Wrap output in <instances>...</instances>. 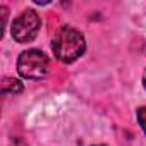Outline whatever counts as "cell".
I'll return each mask as SVG.
<instances>
[{"mask_svg":"<svg viewBox=\"0 0 146 146\" xmlns=\"http://www.w3.org/2000/svg\"><path fill=\"white\" fill-rule=\"evenodd\" d=\"M17 72L24 79H43L48 74V57L38 48L24 50L17 58Z\"/></svg>","mask_w":146,"mask_h":146,"instance_id":"2","label":"cell"},{"mask_svg":"<svg viewBox=\"0 0 146 146\" xmlns=\"http://www.w3.org/2000/svg\"><path fill=\"white\" fill-rule=\"evenodd\" d=\"M93 146H105V144H93Z\"/></svg>","mask_w":146,"mask_h":146,"instance_id":"7","label":"cell"},{"mask_svg":"<svg viewBox=\"0 0 146 146\" xmlns=\"http://www.w3.org/2000/svg\"><path fill=\"white\" fill-rule=\"evenodd\" d=\"M40 28H41V19L36 14V11L26 9L12 21L11 35L17 43H29L38 36Z\"/></svg>","mask_w":146,"mask_h":146,"instance_id":"3","label":"cell"},{"mask_svg":"<svg viewBox=\"0 0 146 146\" xmlns=\"http://www.w3.org/2000/svg\"><path fill=\"white\" fill-rule=\"evenodd\" d=\"M24 91V86L19 79L14 78H4L2 79V95H19Z\"/></svg>","mask_w":146,"mask_h":146,"instance_id":"4","label":"cell"},{"mask_svg":"<svg viewBox=\"0 0 146 146\" xmlns=\"http://www.w3.org/2000/svg\"><path fill=\"white\" fill-rule=\"evenodd\" d=\"M136 117H137V122H139L141 129H143L144 134H146V107H139L137 112H136Z\"/></svg>","mask_w":146,"mask_h":146,"instance_id":"5","label":"cell"},{"mask_svg":"<svg viewBox=\"0 0 146 146\" xmlns=\"http://www.w3.org/2000/svg\"><path fill=\"white\" fill-rule=\"evenodd\" d=\"M86 50V40L76 28L64 26L52 40V52L62 64L76 62Z\"/></svg>","mask_w":146,"mask_h":146,"instance_id":"1","label":"cell"},{"mask_svg":"<svg viewBox=\"0 0 146 146\" xmlns=\"http://www.w3.org/2000/svg\"><path fill=\"white\" fill-rule=\"evenodd\" d=\"M143 86H144V90H146V69H144V72H143Z\"/></svg>","mask_w":146,"mask_h":146,"instance_id":"6","label":"cell"}]
</instances>
